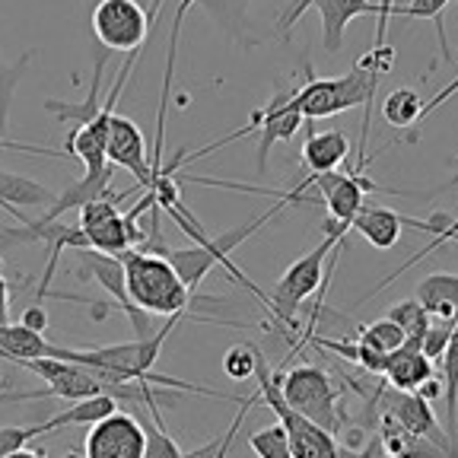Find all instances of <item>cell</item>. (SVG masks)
Listing matches in <instances>:
<instances>
[{"instance_id":"1","label":"cell","mask_w":458,"mask_h":458,"mask_svg":"<svg viewBox=\"0 0 458 458\" xmlns=\"http://www.w3.org/2000/svg\"><path fill=\"white\" fill-rule=\"evenodd\" d=\"M394 48L382 45V48H369V55L360 61L353 71L344 77H315L312 67H306V80L296 86V106H300L306 122H318V118H331V114L351 112V108L363 106V122H369V102L379 89V80L386 71H392Z\"/></svg>"},{"instance_id":"2","label":"cell","mask_w":458,"mask_h":458,"mask_svg":"<svg viewBox=\"0 0 458 458\" xmlns=\"http://www.w3.org/2000/svg\"><path fill=\"white\" fill-rule=\"evenodd\" d=\"M124 274H128V293L137 309L150 315H188L194 306V290H188L179 271L169 265V258L147 249L124 251Z\"/></svg>"},{"instance_id":"3","label":"cell","mask_w":458,"mask_h":458,"mask_svg":"<svg viewBox=\"0 0 458 458\" xmlns=\"http://www.w3.org/2000/svg\"><path fill=\"white\" fill-rule=\"evenodd\" d=\"M341 245H344V239L325 236L312 251L296 258L293 265L284 271V277L277 280V286L267 293V312H271L284 328L293 331L296 312L302 309V302H306L309 296L328 290V277L335 274Z\"/></svg>"},{"instance_id":"4","label":"cell","mask_w":458,"mask_h":458,"mask_svg":"<svg viewBox=\"0 0 458 458\" xmlns=\"http://www.w3.org/2000/svg\"><path fill=\"white\" fill-rule=\"evenodd\" d=\"M255 379H258V392H261V401H265L267 408L277 414V423L286 429V439H290V452L293 458H357V452H347L341 443H337L335 433L322 429L318 423H312L309 417H302L296 408H290L280 392V379L277 372L267 366L265 353H258V369H255Z\"/></svg>"},{"instance_id":"5","label":"cell","mask_w":458,"mask_h":458,"mask_svg":"<svg viewBox=\"0 0 458 458\" xmlns=\"http://www.w3.org/2000/svg\"><path fill=\"white\" fill-rule=\"evenodd\" d=\"M280 392H284L286 404L296 408L302 417H309L312 423H318L328 433H341L351 417L341 408V386L331 379V372H325L315 363H300L290 369H277Z\"/></svg>"},{"instance_id":"6","label":"cell","mask_w":458,"mask_h":458,"mask_svg":"<svg viewBox=\"0 0 458 458\" xmlns=\"http://www.w3.org/2000/svg\"><path fill=\"white\" fill-rule=\"evenodd\" d=\"M309 188L318 194L325 208H328V220H325V236L344 239L351 233L353 216L360 214V208L366 204V194L369 191H386L382 185L369 182L363 172H318V175H309Z\"/></svg>"},{"instance_id":"7","label":"cell","mask_w":458,"mask_h":458,"mask_svg":"<svg viewBox=\"0 0 458 458\" xmlns=\"http://www.w3.org/2000/svg\"><path fill=\"white\" fill-rule=\"evenodd\" d=\"M128 194H106L80 208V233L86 239V249L106 251V255H124L137 242L143 245V233L137 229V220L118 210V200Z\"/></svg>"},{"instance_id":"8","label":"cell","mask_w":458,"mask_h":458,"mask_svg":"<svg viewBox=\"0 0 458 458\" xmlns=\"http://www.w3.org/2000/svg\"><path fill=\"white\" fill-rule=\"evenodd\" d=\"M163 0H153V10H147L137 0H99L93 10V36L106 51H140L147 36H150V22L159 13Z\"/></svg>"},{"instance_id":"9","label":"cell","mask_w":458,"mask_h":458,"mask_svg":"<svg viewBox=\"0 0 458 458\" xmlns=\"http://www.w3.org/2000/svg\"><path fill=\"white\" fill-rule=\"evenodd\" d=\"M80 258V277H93L96 284H102L108 293L114 296L118 309L131 318L134 325V335L137 337H150L153 322H150V312H143V309L134 306L128 293V274H124V258L122 255H106V251H93V249H77Z\"/></svg>"},{"instance_id":"10","label":"cell","mask_w":458,"mask_h":458,"mask_svg":"<svg viewBox=\"0 0 458 458\" xmlns=\"http://www.w3.org/2000/svg\"><path fill=\"white\" fill-rule=\"evenodd\" d=\"M309 7H315L318 16H322V48L328 51V55H337V51L344 48L347 26H351L357 16L379 13V7H376L372 0H293L290 10L284 13V20H280V29H284L286 36H290V29L296 26V20H300Z\"/></svg>"},{"instance_id":"11","label":"cell","mask_w":458,"mask_h":458,"mask_svg":"<svg viewBox=\"0 0 458 458\" xmlns=\"http://www.w3.org/2000/svg\"><path fill=\"white\" fill-rule=\"evenodd\" d=\"M372 408H382L386 414H392L404 429H411V433H417V437H427L429 443H437L439 449H445L452 458H458V449L449 443L445 429L439 427L433 404H429V401H423L417 392H398V388H392V386H386V382H382L379 398H376V404H372Z\"/></svg>"},{"instance_id":"12","label":"cell","mask_w":458,"mask_h":458,"mask_svg":"<svg viewBox=\"0 0 458 458\" xmlns=\"http://www.w3.org/2000/svg\"><path fill=\"white\" fill-rule=\"evenodd\" d=\"M143 423L128 411H114L86 433L83 458H143Z\"/></svg>"},{"instance_id":"13","label":"cell","mask_w":458,"mask_h":458,"mask_svg":"<svg viewBox=\"0 0 458 458\" xmlns=\"http://www.w3.org/2000/svg\"><path fill=\"white\" fill-rule=\"evenodd\" d=\"M302 112L296 106V86L290 89H280L271 102H267L261 112L251 114V131H258V172L267 169V153H271L274 143L280 140H293L296 131L302 128Z\"/></svg>"},{"instance_id":"14","label":"cell","mask_w":458,"mask_h":458,"mask_svg":"<svg viewBox=\"0 0 458 458\" xmlns=\"http://www.w3.org/2000/svg\"><path fill=\"white\" fill-rule=\"evenodd\" d=\"M449 223L452 220L445 214L429 216V220H414V216H404V214H398V210H392V208H369V204H363V208H360V214L353 216L351 229H353V233H360V236H363L372 249L388 251V249H394V245H398L401 229H404V226L427 229V233H437V236H439Z\"/></svg>"},{"instance_id":"15","label":"cell","mask_w":458,"mask_h":458,"mask_svg":"<svg viewBox=\"0 0 458 458\" xmlns=\"http://www.w3.org/2000/svg\"><path fill=\"white\" fill-rule=\"evenodd\" d=\"M106 157L118 169H128L137 179V188L147 191L153 185V163L150 153H147V137L137 128L131 118L124 114H114L112 128H108V143H106Z\"/></svg>"},{"instance_id":"16","label":"cell","mask_w":458,"mask_h":458,"mask_svg":"<svg viewBox=\"0 0 458 458\" xmlns=\"http://www.w3.org/2000/svg\"><path fill=\"white\" fill-rule=\"evenodd\" d=\"M437 363L417 347V344H404L394 353H388L386 369H382V382L398 392H417L429 376H437Z\"/></svg>"},{"instance_id":"17","label":"cell","mask_w":458,"mask_h":458,"mask_svg":"<svg viewBox=\"0 0 458 458\" xmlns=\"http://www.w3.org/2000/svg\"><path fill=\"white\" fill-rule=\"evenodd\" d=\"M347 157H351V140L344 131H318L302 143V165L309 169V175L337 169L347 163Z\"/></svg>"},{"instance_id":"18","label":"cell","mask_w":458,"mask_h":458,"mask_svg":"<svg viewBox=\"0 0 458 458\" xmlns=\"http://www.w3.org/2000/svg\"><path fill=\"white\" fill-rule=\"evenodd\" d=\"M452 242H458V236ZM414 296L433 318L458 322V274H429L417 284Z\"/></svg>"},{"instance_id":"19","label":"cell","mask_w":458,"mask_h":458,"mask_svg":"<svg viewBox=\"0 0 458 458\" xmlns=\"http://www.w3.org/2000/svg\"><path fill=\"white\" fill-rule=\"evenodd\" d=\"M57 194L42 188L38 182L22 179V175H13V172H0V208L10 210L16 216V223H26L29 216L20 214V208H42L48 210L55 204Z\"/></svg>"},{"instance_id":"20","label":"cell","mask_w":458,"mask_h":458,"mask_svg":"<svg viewBox=\"0 0 458 458\" xmlns=\"http://www.w3.org/2000/svg\"><path fill=\"white\" fill-rule=\"evenodd\" d=\"M114 411H118V398H112V394H93V398L71 401V408L57 411V414H51L48 420L36 423V427H38V437L64 427H93V423L106 420Z\"/></svg>"},{"instance_id":"21","label":"cell","mask_w":458,"mask_h":458,"mask_svg":"<svg viewBox=\"0 0 458 458\" xmlns=\"http://www.w3.org/2000/svg\"><path fill=\"white\" fill-rule=\"evenodd\" d=\"M51 347L55 344L45 341L42 331H32L26 325H10V322L0 325V360H7V363L22 366L29 360L48 357Z\"/></svg>"},{"instance_id":"22","label":"cell","mask_w":458,"mask_h":458,"mask_svg":"<svg viewBox=\"0 0 458 458\" xmlns=\"http://www.w3.org/2000/svg\"><path fill=\"white\" fill-rule=\"evenodd\" d=\"M112 51L102 48L99 57H96V67H93V86H89V96H86V102H77V106H71V102H57V99H48L45 102V108H48L51 114H55L57 122H73V124H86L93 122L96 114H99L102 108V71H106V61Z\"/></svg>"},{"instance_id":"23","label":"cell","mask_w":458,"mask_h":458,"mask_svg":"<svg viewBox=\"0 0 458 458\" xmlns=\"http://www.w3.org/2000/svg\"><path fill=\"white\" fill-rule=\"evenodd\" d=\"M29 61H32V48L26 51V55L20 57V61H13V64H4L0 61V147H20V150H32V153H48V157H57V153L51 150H36V147H22V143H10L7 140V118H10V102H13L16 96V86H20L22 73H26Z\"/></svg>"},{"instance_id":"24","label":"cell","mask_w":458,"mask_h":458,"mask_svg":"<svg viewBox=\"0 0 458 458\" xmlns=\"http://www.w3.org/2000/svg\"><path fill=\"white\" fill-rule=\"evenodd\" d=\"M443 382H445V437L458 449V322L452 328V341L443 353Z\"/></svg>"},{"instance_id":"25","label":"cell","mask_w":458,"mask_h":458,"mask_svg":"<svg viewBox=\"0 0 458 458\" xmlns=\"http://www.w3.org/2000/svg\"><path fill=\"white\" fill-rule=\"evenodd\" d=\"M420 114H423L420 96H417L414 89H408V86L392 89V93L386 96V102H382V118H386V124H392V128H398V131L417 124Z\"/></svg>"},{"instance_id":"26","label":"cell","mask_w":458,"mask_h":458,"mask_svg":"<svg viewBox=\"0 0 458 458\" xmlns=\"http://www.w3.org/2000/svg\"><path fill=\"white\" fill-rule=\"evenodd\" d=\"M388 318H392L394 325H401V331L408 335V344H417V347H420L423 335H427L429 325H433V315L420 306V300H417V296L394 302V306L388 309Z\"/></svg>"},{"instance_id":"27","label":"cell","mask_w":458,"mask_h":458,"mask_svg":"<svg viewBox=\"0 0 458 458\" xmlns=\"http://www.w3.org/2000/svg\"><path fill=\"white\" fill-rule=\"evenodd\" d=\"M143 423V437H147V445H143V458H182L179 443L165 433V423L159 417V408H147V417H140Z\"/></svg>"},{"instance_id":"28","label":"cell","mask_w":458,"mask_h":458,"mask_svg":"<svg viewBox=\"0 0 458 458\" xmlns=\"http://www.w3.org/2000/svg\"><path fill=\"white\" fill-rule=\"evenodd\" d=\"M445 7L449 0H411L404 7H394L392 16H411V20H429L439 32V51H443V61H452L449 38H445Z\"/></svg>"},{"instance_id":"29","label":"cell","mask_w":458,"mask_h":458,"mask_svg":"<svg viewBox=\"0 0 458 458\" xmlns=\"http://www.w3.org/2000/svg\"><path fill=\"white\" fill-rule=\"evenodd\" d=\"M357 337L366 344V347H372L376 353H386V357L408 344V335H404V331H401V325H394L388 315H386V318H376V322L363 325Z\"/></svg>"},{"instance_id":"30","label":"cell","mask_w":458,"mask_h":458,"mask_svg":"<svg viewBox=\"0 0 458 458\" xmlns=\"http://www.w3.org/2000/svg\"><path fill=\"white\" fill-rule=\"evenodd\" d=\"M249 445L258 458H293L290 452V439H286V429L280 423H271L265 429H255L249 437Z\"/></svg>"},{"instance_id":"31","label":"cell","mask_w":458,"mask_h":458,"mask_svg":"<svg viewBox=\"0 0 458 458\" xmlns=\"http://www.w3.org/2000/svg\"><path fill=\"white\" fill-rule=\"evenodd\" d=\"M258 353L261 351H258L255 344H236V347H229L226 357H223V372L236 382L251 379L258 369Z\"/></svg>"},{"instance_id":"32","label":"cell","mask_w":458,"mask_h":458,"mask_svg":"<svg viewBox=\"0 0 458 458\" xmlns=\"http://www.w3.org/2000/svg\"><path fill=\"white\" fill-rule=\"evenodd\" d=\"M452 328H455V322H439V318H433V325H429V331L420 341V351L437 363V369H439V363H443V353L452 341Z\"/></svg>"},{"instance_id":"33","label":"cell","mask_w":458,"mask_h":458,"mask_svg":"<svg viewBox=\"0 0 458 458\" xmlns=\"http://www.w3.org/2000/svg\"><path fill=\"white\" fill-rule=\"evenodd\" d=\"M38 437V427H0V458L26 449Z\"/></svg>"},{"instance_id":"34","label":"cell","mask_w":458,"mask_h":458,"mask_svg":"<svg viewBox=\"0 0 458 458\" xmlns=\"http://www.w3.org/2000/svg\"><path fill=\"white\" fill-rule=\"evenodd\" d=\"M20 325H26V328H32V331H42L45 335V331H48V312H45L42 302H32V306L22 309Z\"/></svg>"},{"instance_id":"35","label":"cell","mask_w":458,"mask_h":458,"mask_svg":"<svg viewBox=\"0 0 458 458\" xmlns=\"http://www.w3.org/2000/svg\"><path fill=\"white\" fill-rule=\"evenodd\" d=\"M417 394H420L423 401H429V404H433V401H439L445 394V382H443V376H429L427 382H423L420 388H417Z\"/></svg>"},{"instance_id":"36","label":"cell","mask_w":458,"mask_h":458,"mask_svg":"<svg viewBox=\"0 0 458 458\" xmlns=\"http://www.w3.org/2000/svg\"><path fill=\"white\" fill-rule=\"evenodd\" d=\"M10 318V284H7V277L0 274V325L7 322Z\"/></svg>"},{"instance_id":"37","label":"cell","mask_w":458,"mask_h":458,"mask_svg":"<svg viewBox=\"0 0 458 458\" xmlns=\"http://www.w3.org/2000/svg\"><path fill=\"white\" fill-rule=\"evenodd\" d=\"M357 458H379V443H376V437L366 439L363 449H360V455H357Z\"/></svg>"},{"instance_id":"38","label":"cell","mask_w":458,"mask_h":458,"mask_svg":"<svg viewBox=\"0 0 458 458\" xmlns=\"http://www.w3.org/2000/svg\"><path fill=\"white\" fill-rule=\"evenodd\" d=\"M7 458H48L45 452H36V449H20V452H13V455H7ZM67 458H77V455H67Z\"/></svg>"},{"instance_id":"39","label":"cell","mask_w":458,"mask_h":458,"mask_svg":"<svg viewBox=\"0 0 458 458\" xmlns=\"http://www.w3.org/2000/svg\"><path fill=\"white\" fill-rule=\"evenodd\" d=\"M182 4H188V7H191V4H198V0H182Z\"/></svg>"}]
</instances>
